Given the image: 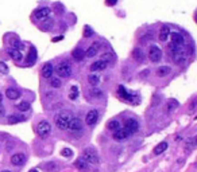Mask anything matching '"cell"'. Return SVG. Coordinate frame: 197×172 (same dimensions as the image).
I'll list each match as a JSON object with an SVG mask.
<instances>
[{"label":"cell","mask_w":197,"mask_h":172,"mask_svg":"<svg viewBox=\"0 0 197 172\" xmlns=\"http://www.w3.org/2000/svg\"><path fill=\"white\" fill-rule=\"evenodd\" d=\"M70 120H72V114L69 113V112L64 110V112H61V113H58L56 116V125L58 126L59 129L65 131V129H68Z\"/></svg>","instance_id":"1"},{"label":"cell","mask_w":197,"mask_h":172,"mask_svg":"<svg viewBox=\"0 0 197 172\" xmlns=\"http://www.w3.org/2000/svg\"><path fill=\"white\" fill-rule=\"evenodd\" d=\"M68 129H69V132L73 133V134H77V133L81 134V133H83V131H84V124H83V121H81L80 118H77V117H72Z\"/></svg>","instance_id":"2"},{"label":"cell","mask_w":197,"mask_h":172,"mask_svg":"<svg viewBox=\"0 0 197 172\" xmlns=\"http://www.w3.org/2000/svg\"><path fill=\"white\" fill-rule=\"evenodd\" d=\"M51 133V125L50 123H47V121H41V123L37 125V134L42 139H46L49 137Z\"/></svg>","instance_id":"3"},{"label":"cell","mask_w":197,"mask_h":172,"mask_svg":"<svg viewBox=\"0 0 197 172\" xmlns=\"http://www.w3.org/2000/svg\"><path fill=\"white\" fill-rule=\"evenodd\" d=\"M57 74H58L61 78H69L72 74V66L69 62L64 61L61 63H58L57 66Z\"/></svg>","instance_id":"4"},{"label":"cell","mask_w":197,"mask_h":172,"mask_svg":"<svg viewBox=\"0 0 197 172\" xmlns=\"http://www.w3.org/2000/svg\"><path fill=\"white\" fill-rule=\"evenodd\" d=\"M83 157L85 159L89 164H92V165H97V164H99V156H97L96 151L92 149V148L84 149L83 151Z\"/></svg>","instance_id":"5"},{"label":"cell","mask_w":197,"mask_h":172,"mask_svg":"<svg viewBox=\"0 0 197 172\" xmlns=\"http://www.w3.org/2000/svg\"><path fill=\"white\" fill-rule=\"evenodd\" d=\"M149 58L151 62H159L162 59V51L158 46H150L149 49Z\"/></svg>","instance_id":"6"},{"label":"cell","mask_w":197,"mask_h":172,"mask_svg":"<svg viewBox=\"0 0 197 172\" xmlns=\"http://www.w3.org/2000/svg\"><path fill=\"white\" fill-rule=\"evenodd\" d=\"M124 129H126V131L128 132L130 134L136 133V132H138V129H139L138 121H136V120H134V118H127L126 123H124Z\"/></svg>","instance_id":"7"},{"label":"cell","mask_w":197,"mask_h":172,"mask_svg":"<svg viewBox=\"0 0 197 172\" xmlns=\"http://www.w3.org/2000/svg\"><path fill=\"white\" fill-rule=\"evenodd\" d=\"M97 120H99V112L96 109H91V110L86 113V117H85V124L89 126L94 125L97 123Z\"/></svg>","instance_id":"8"},{"label":"cell","mask_w":197,"mask_h":172,"mask_svg":"<svg viewBox=\"0 0 197 172\" xmlns=\"http://www.w3.org/2000/svg\"><path fill=\"white\" fill-rule=\"evenodd\" d=\"M128 136H131V134H130L124 128H123V129H122V128H118L116 131H114V134H112L114 140H116V141H123L124 139H127Z\"/></svg>","instance_id":"9"},{"label":"cell","mask_w":197,"mask_h":172,"mask_svg":"<svg viewBox=\"0 0 197 172\" xmlns=\"http://www.w3.org/2000/svg\"><path fill=\"white\" fill-rule=\"evenodd\" d=\"M185 59H186V53L181 49V47H178V49L176 50V53L173 54V61L176 62V63H184Z\"/></svg>","instance_id":"10"},{"label":"cell","mask_w":197,"mask_h":172,"mask_svg":"<svg viewBox=\"0 0 197 172\" xmlns=\"http://www.w3.org/2000/svg\"><path fill=\"white\" fill-rule=\"evenodd\" d=\"M11 163L14 164V165H16V167L23 165V164L26 163V155H24V153H15V155H12Z\"/></svg>","instance_id":"11"},{"label":"cell","mask_w":197,"mask_h":172,"mask_svg":"<svg viewBox=\"0 0 197 172\" xmlns=\"http://www.w3.org/2000/svg\"><path fill=\"white\" fill-rule=\"evenodd\" d=\"M50 12H51V9L49 8V7H42V8L37 9V11L34 12V16H35L37 19H45L50 15Z\"/></svg>","instance_id":"12"},{"label":"cell","mask_w":197,"mask_h":172,"mask_svg":"<svg viewBox=\"0 0 197 172\" xmlns=\"http://www.w3.org/2000/svg\"><path fill=\"white\" fill-rule=\"evenodd\" d=\"M53 71H54L53 65L51 63H45L43 67H42V77L46 78V79L51 78V77H53Z\"/></svg>","instance_id":"13"},{"label":"cell","mask_w":197,"mask_h":172,"mask_svg":"<svg viewBox=\"0 0 197 172\" xmlns=\"http://www.w3.org/2000/svg\"><path fill=\"white\" fill-rule=\"evenodd\" d=\"M99 49H100V43H99V42H94V43L91 44V47L85 51V57H88V58H93V57L99 53Z\"/></svg>","instance_id":"14"},{"label":"cell","mask_w":197,"mask_h":172,"mask_svg":"<svg viewBox=\"0 0 197 172\" xmlns=\"http://www.w3.org/2000/svg\"><path fill=\"white\" fill-rule=\"evenodd\" d=\"M107 66H108V62H105V61H103V59H100V61H96V62H93V63L91 65V71L105 70Z\"/></svg>","instance_id":"15"},{"label":"cell","mask_w":197,"mask_h":172,"mask_svg":"<svg viewBox=\"0 0 197 172\" xmlns=\"http://www.w3.org/2000/svg\"><path fill=\"white\" fill-rule=\"evenodd\" d=\"M170 38H171V43L173 44H177V46H182L184 44V36L182 34L179 32H170Z\"/></svg>","instance_id":"16"},{"label":"cell","mask_w":197,"mask_h":172,"mask_svg":"<svg viewBox=\"0 0 197 172\" xmlns=\"http://www.w3.org/2000/svg\"><path fill=\"white\" fill-rule=\"evenodd\" d=\"M169 35H170V30H169V26L163 24V26L161 27V31H159L158 39H159L161 42H166V39L169 38Z\"/></svg>","instance_id":"17"},{"label":"cell","mask_w":197,"mask_h":172,"mask_svg":"<svg viewBox=\"0 0 197 172\" xmlns=\"http://www.w3.org/2000/svg\"><path fill=\"white\" fill-rule=\"evenodd\" d=\"M118 93H119V96H120L122 98H124V99H126V101L134 102V99H133L134 97L131 96V94H130L128 91L126 90V88H124V86H122V85H120V86H119V88H118Z\"/></svg>","instance_id":"18"},{"label":"cell","mask_w":197,"mask_h":172,"mask_svg":"<svg viewBox=\"0 0 197 172\" xmlns=\"http://www.w3.org/2000/svg\"><path fill=\"white\" fill-rule=\"evenodd\" d=\"M6 96H7V98H10V99H18L19 97H21V91L15 88H8L6 90Z\"/></svg>","instance_id":"19"},{"label":"cell","mask_w":197,"mask_h":172,"mask_svg":"<svg viewBox=\"0 0 197 172\" xmlns=\"http://www.w3.org/2000/svg\"><path fill=\"white\" fill-rule=\"evenodd\" d=\"M171 71V67L170 66H159L158 69H157V75L159 77V78H163V77H166L168 74H170Z\"/></svg>","instance_id":"20"},{"label":"cell","mask_w":197,"mask_h":172,"mask_svg":"<svg viewBox=\"0 0 197 172\" xmlns=\"http://www.w3.org/2000/svg\"><path fill=\"white\" fill-rule=\"evenodd\" d=\"M10 57H11L15 62H21L22 59H23V54H22V51L21 50H16V49L10 50Z\"/></svg>","instance_id":"21"},{"label":"cell","mask_w":197,"mask_h":172,"mask_svg":"<svg viewBox=\"0 0 197 172\" xmlns=\"http://www.w3.org/2000/svg\"><path fill=\"white\" fill-rule=\"evenodd\" d=\"M72 57H73L74 61L81 62L84 58H85V51H84V50H81V49H76V50H73Z\"/></svg>","instance_id":"22"},{"label":"cell","mask_w":197,"mask_h":172,"mask_svg":"<svg viewBox=\"0 0 197 172\" xmlns=\"http://www.w3.org/2000/svg\"><path fill=\"white\" fill-rule=\"evenodd\" d=\"M74 165H76L78 169H81V171H85V169H88L89 163L84 157H78L76 161H74Z\"/></svg>","instance_id":"23"},{"label":"cell","mask_w":197,"mask_h":172,"mask_svg":"<svg viewBox=\"0 0 197 172\" xmlns=\"http://www.w3.org/2000/svg\"><path fill=\"white\" fill-rule=\"evenodd\" d=\"M35 61H37V50H35V47H31L30 51H29V55H27L26 62H27V65H34Z\"/></svg>","instance_id":"24"},{"label":"cell","mask_w":197,"mask_h":172,"mask_svg":"<svg viewBox=\"0 0 197 172\" xmlns=\"http://www.w3.org/2000/svg\"><path fill=\"white\" fill-rule=\"evenodd\" d=\"M133 57H134V59H135L138 63H142V62L144 61V53L142 51L141 49H134V51H133Z\"/></svg>","instance_id":"25"},{"label":"cell","mask_w":197,"mask_h":172,"mask_svg":"<svg viewBox=\"0 0 197 172\" xmlns=\"http://www.w3.org/2000/svg\"><path fill=\"white\" fill-rule=\"evenodd\" d=\"M168 147H169L168 141H161L159 144H157V145H155V148H154V153H155V155L163 153V152L168 149Z\"/></svg>","instance_id":"26"},{"label":"cell","mask_w":197,"mask_h":172,"mask_svg":"<svg viewBox=\"0 0 197 172\" xmlns=\"http://www.w3.org/2000/svg\"><path fill=\"white\" fill-rule=\"evenodd\" d=\"M178 106H179L178 101H177V99H174V98H170L168 101V113H171V112L176 110Z\"/></svg>","instance_id":"27"},{"label":"cell","mask_w":197,"mask_h":172,"mask_svg":"<svg viewBox=\"0 0 197 172\" xmlns=\"http://www.w3.org/2000/svg\"><path fill=\"white\" fill-rule=\"evenodd\" d=\"M77 98H78V88H77L76 85H73L70 88V91H69V99L76 101Z\"/></svg>","instance_id":"28"},{"label":"cell","mask_w":197,"mask_h":172,"mask_svg":"<svg viewBox=\"0 0 197 172\" xmlns=\"http://www.w3.org/2000/svg\"><path fill=\"white\" fill-rule=\"evenodd\" d=\"M10 44L12 46V49H16V50H22V49H23V44H22V42L18 41V39H15V38L10 39Z\"/></svg>","instance_id":"29"},{"label":"cell","mask_w":197,"mask_h":172,"mask_svg":"<svg viewBox=\"0 0 197 172\" xmlns=\"http://www.w3.org/2000/svg\"><path fill=\"white\" fill-rule=\"evenodd\" d=\"M23 117L22 116H18V114H12V116H10L8 117V123L10 124H18V123H21V121H23Z\"/></svg>","instance_id":"30"},{"label":"cell","mask_w":197,"mask_h":172,"mask_svg":"<svg viewBox=\"0 0 197 172\" xmlns=\"http://www.w3.org/2000/svg\"><path fill=\"white\" fill-rule=\"evenodd\" d=\"M107 128H108L109 131H116L118 128H120V124H119V121H116V120H112V121H109V123L107 124Z\"/></svg>","instance_id":"31"},{"label":"cell","mask_w":197,"mask_h":172,"mask_svg":"<svg viewBox=\"0 0 197 172\" xmlns=\"http://www.w3.org/2000/svg\"><path fill=\"white\" fill-rule=\"evenodd\" d=\"M88 82L91 85H93V86H96V85H99V82H100V77L96 75V74H92V75L88 77Z\"/></svg>","instance_id":"32"},{"label":"cell","mask_w":197,"mask_h":172,"mask_svg":"<svg viewBox=\"0 0 197 172\" xmlns=\"http://www.w3.org/2000/svg\"><path fill=\"white\" fill-rule=\"evenodd\" d=\"M101 59L105 62H112V61H115V54L114 53H104L103 55H101Z\"/></svg>","instance_id":"33"},{"label":"cell","mask_w":197,"mask_h":172,"mask_svg":"<svg viewBox=\"0 0 197 172\" xmlns=\"http://www.w3.org/2000/svg\"><path fill=\"white\" fill-rule=\"evenodd\" d=\"M16 108H18L21 112H27V110H30V104L26 101H23V102H21V104H18Z\"/></svg>","instance_id":"34"},{"label":"cell","mask_w":197,"mask_h":172,"mask_svg":"<svg viewBox=\"0 0 197 172\" xmlns=\"http://www.w3.org/2000/svg\"><path fill=\"white\" fill-rule=\"evenodd\" d=\"M50 85L53 86V88H56V89H58V88H61V81H59V78L58 77H51L50 78Z\"/></svg>","instance_id":"35"},{"label":"cell","mask_w":197,"mask_h":172,"mask_svg":"<svg viewBox=\"0 0 197 172\" xmlns=\"http://www.w3.org/2000/svg\"><path fill=\"white\" fill-rule=\"evenodd\" d=\"M45 169L46 171H57V169H59V167L57 165V163H47V164H45Z\"/></svg>","instance_id":"36"},{"label":"cell","mask_w":197,"mask_h":172,"mask_svg":"<svg viewBox=\"0 0 197 172\" xmlns=\"http://www.w3.org/2000/svg\"><path fill=\"white\" fill-rule=\"evenodd\" d=\"M92 35H93V30H92L89 26L84 27V38H89V36H92Z\"/></svg>","instance_id":"37"},{"label":"cell","mask_w":197,"mask_h":172,"mask_svg":"<svg viewBox=\"0 0 197 172\" xmlns=\"http://www.w3.org/2000/svg\"><path fill=\"white\" fill-rule=\"evenodd\" d=\"M61 155L64 157H70L72 155H73V152H72V149H69V148H64L61 151Z\"/></svg>","instance_id":"38"},{"label":"cell","mask_w":197,"mask_h":172,"mask_svg":"<svg viewBox=\"0 0 197 172\" xmlns=\"http://www.w3.org/2000/svg\"><path fill=\"white\" fill-rule=\"evenodd\" d=\"M0 73H8V66L4 62H0Z\"/></svg>","instance_id":"39"},{"label":"cell","mask_w":197,"mask_h":172,"mask_svg":"<svg viewBox=\"0 0 197 172\" xmlns=\"http://www.w3.org/2000/svg\"><path fill=\"white\" fill-rule=\"evenodd\" d=\"M91 94H92V96H94V97H100V96H103V91H101V90H96V89H92Z\"/></svg>","instance_id":"40"},{"label":"cell","mask_w":197,"mask_h":172,"mask_svg":"<svg viewBox=\"0 0 197 172\" xmlns=\"http://www.w3.org/2000/svg\"><path fill=\"white\" fill-rule=\"evenodd\" d=\"M107 6H115V4L118 3V0H105Z\"/></svg>","instance_id":"41"},{"label":"cell","mask_w":197,"mask_h":172,"mask_svg":"<svg viewBox=\"0 0 197 172\" xmlns=\"http://www.w3.org/2000/svg\"><path fill=\"white\" fill-rule=\"evenodd\" d=\"M192 141H193L192 144H193V145H196V144H197V136H194L193 139H192Z\"/></svg>","instance_id":"42"},{"label":"cell","mask_w":197,"mask_h":172,"mask_svg":"<svg viewBox=\"0 0 197 172\" xmlns=\"http://www.w3.org/2000/svg\"><path fill=\"white\" fill-rule=\"evenodd\" d=\"M62 36H58V38H53V42H57V41H61Z\"/></svg>","instance_id":"43"},{"label":"cell","mask_w":197,"mask_h":172,"mask_svg":"<svg viewBox=\"0 0 197 172\" xmlns=\"http://www.w3.org/2000/svg\"><path fill=\"white\" fill-rule=\"evenodd\" d=\"M29 172H39V171H37V169H30Z\"/></svg>","instance_id":"44"},{"label":"cell","mask_w":197,"mask_h":172,"mask_svg":"<svg viewBox=\"0 0 197 172\" xmlns=\"http://www.w3.org/2000/svg\"><path fill=\"white\" fill-rule=\"evenodd\" d=\"M1 99H3V96H1V93H0V102H1Z\"/></svg>","instance_id":"45"},{"label":"cell","mask_w":197,"mask_h":172,"mask_svg":"<svg viewBox=\"0 0 197 172\" xmlns=\"http://www.w3.org/2000/svg\"><path fill=\"white\" fill-rule=\"evenodd\" d=\"M1 172H11V171H8V169H4V171H1Z\"/></svg>","instance_id":"46"},{"label":"cell","mask_w":197,"mask_h":172,"mask_svg":"<svg viewBox=\"0 0 197 172\" xmlns=\"http://www.w3.org/2000/svg\"><path fill=\"white\" fill-rule=\"evenodd\" d=\"M196 20H197V16H196Z\"/></svg>","instance_id":"47"},{"label":"cell","mask_w":197,"mask_h":172,"mask_svg":"<svg viewBox=\"0 0 197 172\" xmlns=\"http://www.w3.org/2000/svg\"><path fill=\"white\" fill-rule=\"evenodd\" d=\"M196 120H197V116H196Z\"/></svg>","instance_id":"48"}]
</instances>
